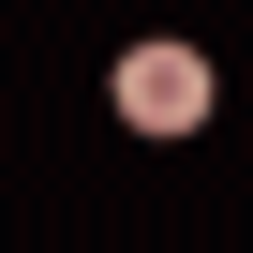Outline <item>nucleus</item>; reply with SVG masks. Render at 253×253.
Instances as JSON below:
<instances>
[{
    "label": "nucleus",
    "instance_id": "obj_1",
    "mask_svg": "<svg viewBox=\"0 0 253 253\" xmlns=\"http://www.w3.org/2000/svg\"><path fill=\"white\" fill-rule=\"evenodd\" d=\"M104 89H119V119H134V134H194V119L223 104V75H209L194 45H119Z\"/></svg>",
    "mask_w": 253,
    "mask_h": 253
}]
</instances>
